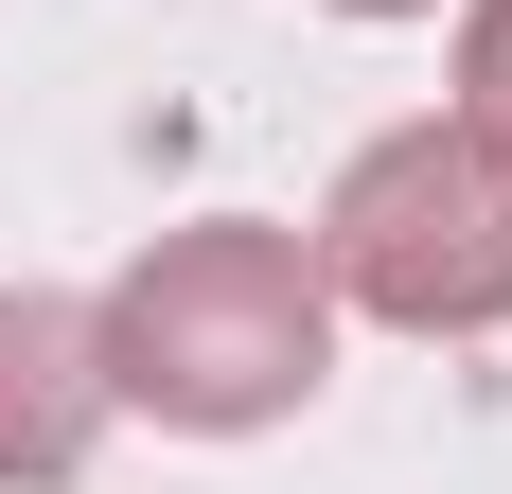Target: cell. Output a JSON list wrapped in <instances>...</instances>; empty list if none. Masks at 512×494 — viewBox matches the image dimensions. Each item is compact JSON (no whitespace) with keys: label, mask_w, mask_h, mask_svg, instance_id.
Segmentation results:
<instances>
[{"label":"cell","mask_w":512,"mask_h":494,"mask_svg":"<svg viewBox=\"0 0 512 494\" xmlns=\"http://www.w3.org/2000/svg\"><path fill=\"white\" fill-rule=\"evenodd\" d=\"M89 353H106V406H142L177 442H248V424H301L318 406V371H336V283H318L301 230L195 212V230H159L142 265L89 300Z\"/></svg>","instance_id":"obj_1"},{"label":"cell","mask_w":512,"mask_h":494,"mask_svg":"<svg viewBox=\"0 0 512 494\" xmlns=\"http://www.w3.org/2000/svg\"><path fill=\"white\" fill-rule=\"evenodd\" d=\"M106 442V353H89V300L53 283H0V494H71Z\"/></svg>","instance_id":"obj_3"},{"label":"cell","mask_w":512,"mask_h":494,"mask_svg":"<svg viewBox=\"0 0 512 494\" xmlns=\"http://www.w3.org/2000/svg\"><path fill=\"white\" fill-rule=\"evenodd\" d=\"M318 283L389 318V336H495L512 318V124L442 106V124H389L354 142V177L318 195Z\"/></svg>","instance_id":"obj_2"},{"label":"cell","mask_w":512,"mask_h":494,"mask_svg":"<svg viewBox=\"0 0 512 494\" xmlns=\"http://www.w3.org/2000/svg\"><path fill=\"white\" fill-rule=\"evenodd\" d=\"M336 18H424V0H336Z\"/></svg>","instance_id":"obj_5"},{"label":"cell","mask_w":512,"mask_h":494,"mask_svg":"<svg viewBox=\"0 0 512 494\" xmlns=\"http://www.w3.org/2000/svg\"><path fill=\"white\" fill-rule=\"evenodd\" d=\"M460 106H477V124H512V0H477V18H460Z\"/></svg>","instance_id":"obj_4"}]
</instances>
